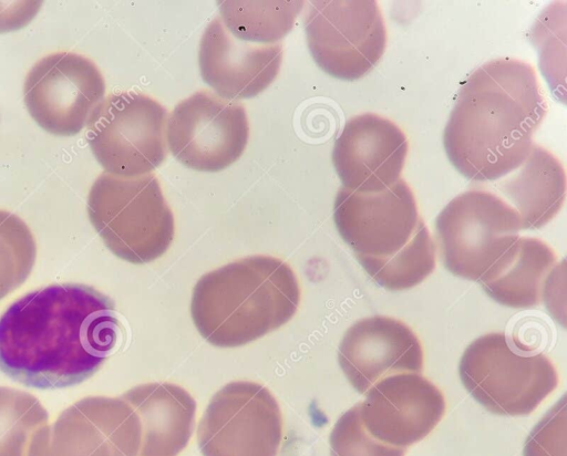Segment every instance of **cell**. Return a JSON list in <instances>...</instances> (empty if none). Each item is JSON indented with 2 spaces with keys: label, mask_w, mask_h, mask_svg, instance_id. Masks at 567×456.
I'll use <instances>...</instances> for the list:
<instances>
[{
  "label": "cell",
  "mask_w": 567,
  "mask_h": 456,
  "mask_svg": "<svg viewBox=\"0 0 567 456\" xmlns=\"http://www.w3.org/2000/svg\"><path fill=\"white\" fill-rule=\"evenodd\" d=\"M496 188L518 213L523 229H537L561 209L566 197V172L553 153L534 145L524 163L499 180Z\"/></svg>",
  "instance_id": "obj_20"
},
{
  "label": "cell",
  "mask_w": 567,
  "mask_h": 456,
  "mask_svg": "<svg viewBox=\"0 0 567 456\" xmlns=\"http://www.w3.org/2000/svg\"><path fill=\"white\" fill-rule=\"evenodd\" d=\"M359 403L360 418L375 439L405 448L427 436L445 413L439 387L420 373L388 375Z\"/></svg>",
  "instance_id": "obj_14"
},
{
  "label": "cell",
  "mask_w": 567,
  "mask_h": 456,
  "mask_svg": "<svg viewBox=\"0 0 567 456\" xmlns=\"http://www.w3.org/2000/svg\"><path fill=\"white\" fill-rule=\"evenodd\" d=\"M305 29L319 68L348 81L367 75L380 62L388 40L382 12L372 0L311 1Z\"/></svg>",
  "instance_id": "obj_8"
},
{
  "label": "cell",
  "mask_w": 567,
  "mask_h": 456,
  "mask_svg": "<svg viewBox=\"0 0 567 456\" xmlns=\"http://www.w3.org/2000/svg\"><path fill=\"white\" fill-rule=\"evenodd\" d=\"M331 456H404L405 448L371 436L360 418L359 403L342 414L330 434Z\"/></svg>",
  "instance_id": "obj_25"
},
{
  "label": "cell",
  "mask_w": 567,
  "mask_h": 456,
  "mask_svg": "<svg viewBox=\"0 0 567 456\" xmlns=\"http://www.w3.org/2000/svg\"><path fill=\"white\" fill-rule=\"evenodd\" d=\"M37 243L29 226L16 214L0 209V300L30 276Z\"/></svg>",
  "instance_id": "obj_24"
},
{
  "label": "cell",
  "mask_w": 567,
  "mask_h": 456,
  "mask_svg": "<svg viewBox=\"0 0 567 456\" xmlns=\"http://www.w3.org/2000/svg\"><path fill=\"white\" fill-rule=\"evenodd\" d=\"M142 428L122 397L87 396L32 437L27 456H138Z\"/></svg>",
  "instance_id": "obj_11"
},
{
  "label": "cell",
  "mask_w": 567,
  "mask_h": 456,
  "mask_svg": "<svg viewBox=\"0 0 567 456\" xmlns=\"http://www.w3.org/2000/svg\"><path fill=\"white\" fill-rule=\"evenodd\" d=\"M138 416L142 437L138 456H177L188 444L196 402L171 383L135 386L121 396Z\"/></svg>",
  "instance_id": "obj_18"
},
{
  "label": "cell",
  "mask_w": 567,
  "mask_h": 456,
  "mask_svg": "<svg viewBox=\"0 0 567 456\" xmlns=\"http://www.w3.org/2000/svg\"><path fill=\"white\" fill-rule=\"evenodd\" d=\"M558 268L553 248L538 238L519 237L511 250L480 280L496 302L511 308L538 305Z\"/></svg>",
  "instance_id": "obj_19"
},
{
  "label": "cell",
  "mask_w": 567,
  "mask_h": 456,
  "mask_svg": "<svg viewBox=\"0 0 567 456\" xmlns=\"http://www.w3.org/2000/svg\"><path fill=\"white\" fill-rule=\"evenodd\" d=\"M458 373L481 405L503 416L530 414L558 385L557 371L545 354L524 352L496 332L465 349Z\"/></svg>",
  "instance_id": "obj_5"
},
{
  "label": "cell",
  "mask_w": 567,
  "mask_h": 456,
  "mask_svg": "<svg viewBox=\"0 0 567 456\" xmlns=\"http://www.w3.org/2000/svg\"><path fill=\"white\" fill-rule=\"evenodd\" d=\"M435 262V243L423 219L412 239L394 256L359 261L379 286L392 291L420 284L433 272Z\"/></svg>",
  "instance_id": "obj_22"
},
{
  "label": "cell",
  "mask_w": 567,
  "mask_h": 456,
  "mask_svg": "<svg viewBox=\"0 0 567 456\" xmlns=\"http://www.w3.org/2000/svg\"><path fill=\"white\" fill-rule=\"evenodd\" d=\"M522 229L516 209L498 195L482 189L457 195L435 220L445 268L473 281H478L511 250Z\"/></svg>",
  "instance_id": "obj_6"
},
{
  "label": "cell",
  "mask_w": 567,
  "mask_h": 456,
  "mask_svg": "<svg viewBox=\"0 0 567 456\" xmlns=\"http://www.w3.org/2000/svg\"><path fill=\"white\" fill-rule=\"evenodd\" d=\"M41 4L42 1H0V33L25 27Z\"/></svg>",
  "instance_id": "obj_27"
},
{
  "label": "cell",
  "mask_w": 567,
  "mask_h": 456,
  "mask_svg": "<svg viewBox=\"0 0 567 456\" xmlns=\"http://www.w3.org/2000/svg\"><path fill=\"white\" fill-rule=\"evenodd\" d=\"M282 61L281 43L256 44L235 38L219 17L199 41L198 63L203 80L227 100L249 99L277 77Z\"/></svg>",
  "instance_id": "obj_17"
},
{
  "label": "cell",
  "mask_w": 567,
  "mask_h": 456,
  "mask_svg": "<svg viewBox=\"0 0 567 456\" xmlns=\"http://www.w3.org/2000/svg\"><path fill=\"white\" fill-rule=\"evenodd\" d=\"M548 111L533 65L503 58L477 68L463 83L443 133V145L460 174L498 180L529 155L533 136Z\"/></svg>",
  "instance_id": "obj_2"
},
{
  "label": "cell",
  "mask_w": 567,
  "mask_h": 456,
  "mask_svg": "<svg viewBox=\"0 0 567 456\" xmlns=\"http://www.w3.org/2000/svg\"><path fill=\"white\" fill-rule=\"evenodd\" d=\"M166 123L173 156L199 172L215 173L234 164L249 137L245 107L206 90L182 100Z\"/></svg>",
  "instance_id": "obj_10"
},
{
  "label": "cell",
  "mask_w": 567,
  "mask_h": 456,
  "mask_svg": "<svg viewBox=\"0 0 567 456\" xmlns=\"http://www.w3.org/2000/svg\"><path fill=\"white\" fill-rule=\"evenodd\" d=\"M104 94L105 80L97 65L68 51L39 60L23 84L29 114L44 131L58 136L82 131Z\"/></svg>",
  "instance_id": "obj_12"
},
{
  "label": "cell",
  "mask_w": 567,
  "mask_h": 456,
  "mask_svg": "<svg viewBox=\"0 0 567 456\" xmlns=\"http://www.w3.org/2000/svg\"><path fill=\"white\" fill-rule=\"evenodd\" d=\"M299 302L300 287L290 266L256 255L205 273L194 287L190 314L210 344L236 348L286 324Z\"/></svg>",
  "instance_id": "obj_3"
},
{
  "label": "cell",
  "mask_w": 567,
  "mask_h": 456,
  "mask_svg": "<svg viewBox=\"0 0 567 456\" xmlns=\"http://www.w3.org/2000/svg\"><path fill=\"white\" fill-rule=\"evenodd\" d=\"M408 149V138L396 124L364 113L344 124L334 142L332 163L344 188L379 191L401 178Z\"/></svg>",
  "instance_id": "obj_15"
},
{
  "label": "cell",
  "mask_w": 567,
  "mask_h": 456,
  "mask_svg": "<svg viewBox=\"0 0 567 456\" xmlns=\"http://www.w3.org/2000/svg\"><path fill=\"white\" fill-rule=\"evenodd\" d=\"M565 444L566 402L563 397L530 432L524 456H565Z\"/></svg>",
  "instance_id": "obj_26"
},
{
  "label": "cell",
  "mask_w": 567,
  "mask_h": 456,
  "mask_svg": "<svg viewBox=\"0 0 567 456\" xmlns=\"http://www.w3.org/2000/svg\"><path fill=\"white\" fill-rule=\"evenodd\" d=\"M338 361L350 384L360 393L396 373H421L424 352L417 335L402 321L373 315L361 319L344 333Z\"/></svg>",
  "instance_id": "obj_16"
},
{
  "label": "cell",
  "mask_w": 567,
  "mask_h": 456,
  "mask_svg": "<svg viewBox=\"0 0 567 456\" xmlns=\"http://www.w3.org/2000/svg\"><path fill=\"white\" fill-rule=\"evenodd\" d=\"M165 107L133 91L104 97L91 114L86 138L105 173L133 178L151 174L166 158Z\"/></svg>",
  "instance_id": "obj_7"
},
{
  "label": "cell",
  "mask_w": 567,
  "mask_h": 456,
  "mask_svg": "<svg viewBox=\"0 0 567 456\" xmlns=\"http://www.w3.org/2000/svg\"><path fill=\"white\" fill-rule=\"evenodd\" d=\"M219 18L238 40L274 44L291 30L303 1H218Z\"/></svg>",
  "instance_id": "obj_21"
},
{
  "label": "cell",
  "mask_w": 567,
  "mask_h": 456,
  "mask_svg": "<svg viewBox=\"0 0 567 456\" xmlns=\"http://www.w3.org/2000/svg\"><path fill=\"white\" fill-rule=\"evenodd\" d=\"M282 438L277 400L261 384L230 382L210 400L198 424L204 456H276Z\"/></svg>",
  "instance_id": "obj_9"
},
{
  "label": "cell",
  "mask_w": 567,
  "mask_h": 456,
  "mask_svg": "<svg viewBox=\"0 0 567 456\" xmlns=\"http://www.w3.org/2000/svg\"><path fill=\"white\" fill-rule=\"evenodd\" d=\"M333 219L358 261L384 260L400 251L422 220L413 190L400 178L379 191H355L341 186Z\"/></svg>",
  "instance_id": "obj_13"
},
{
  "label": "cell",
  "mask_w": 567,
  "mask_h": 456,
  "mask_svg": "<svg viewBox=\"0 0 567 456\" xmlns=\"http://www.w3.org/2000/svg\"><path fill=\"white\" fill-rule=\"evenodd\" d=\"M120 323L112 300L79 283L31 291L0 317V370L35 388L84 382L113 351Z\"/></svg>",
  "instance_id": "obj_1"
},
{
  "label": "cell",
  "mask_w": 567,
  "mask_h": 456,
  "mask_svg": "<svg viewBox=\"0 0 567 456\" xmlns=\"http://www.w3.org/2000/svg\"><path fill=\"white\" fill-rule=\"evenodd\" d=\"M48 421L35 396L0 386V456H27L32 437Z\"/></svg>",
  "instance_id": "obj_23"
},
{
  "label": "cell",
  "mask_w": 567,
  "mask_h": 456,
  "mask_svg": "<svg viewBox=\"0 0 567 456\" xmlns=\"http://www.w3.org/2000/svg\"><path fill=\"white\" fill-rule=\"evenodd\" d=\"M89 219L105 246L131 263L163 256L174 239V215L158 179L102 173L87 196Z\"/></svg>",
  "instance_id": "obj_4"
}]
</instances>
